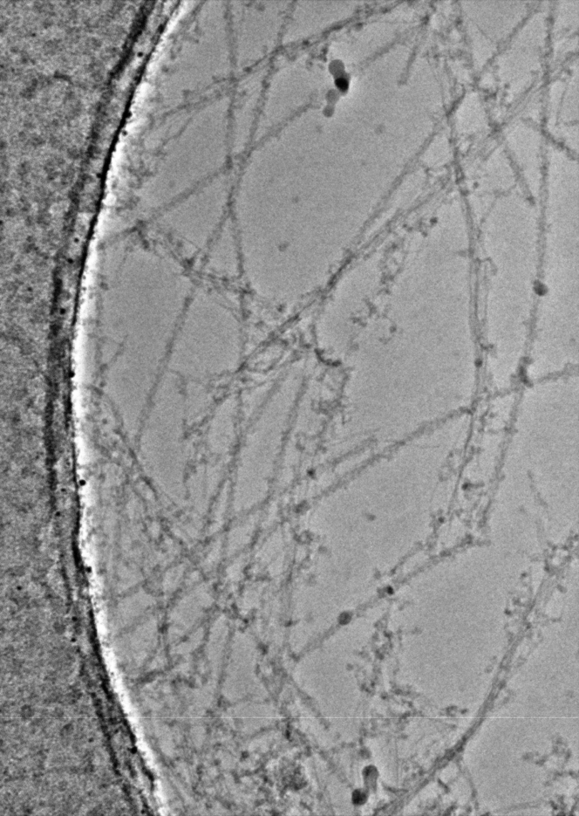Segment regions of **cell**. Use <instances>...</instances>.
<instances>
[{
	"label": "cell",
	"mask_w": 579,
	"mask_h": 816,
	"mask_svg": "<svg viewBox=\"0 0 579 816\" xmlns=\"http://www.w3.org/2000/svg\"><path fill=\"white\" fill-rule=\"evenodd\" d=\"M231 197L226 189H198L185 198L180 236L194 256L206 252L228 221Z\"/></svg>",
	"instance_id": "6da1fadb"
},
{
	"label": "cell",
	"mask_w": 579,
	"mask_h": 816,
	"mask_svg": "<svg viewBox=\"0 0 579 816\" xmlns=\"http://www.w3.org/2000/svg\"><path fill=\"white\" fill-rule=\"evenodd\" d=\"M203 268L209 276L219 279L242 277L241 246L230 217L206 251Z\"/></svg>",
	"instance_id": "7a4b0ae2"
},
{
	"label": "cell",
	"mask_w": 579,
	"mask_h": 816,
	"mask_svg": "<svg viewBox=\"0 0 579 816\" xmlns=\"http://www.w3.org/2000/svg\"><path fill=\"white\" fill-rule=\"evenodd\" d=\"M255 520L253 516H251L231 530L229 533L228 544V555L235 554L250 543L252 536H253Z\"/></svg>",
	"instance_id": "3957f363"
},
{
	"label": "cell",
	"mask_w": 579,
	"mask_h": 816,
	"mask_svg": "<svg viewBox=\"0 0 579 816\" xmlns=\"http://www.w3.org/2000/svg\"><path fill=\"white\" fill-rule=\"evenodd\" d=\"M221 554L222 541L221 540H218L213 544L212 548H210V550L206 554V558H204L202 562L203 568L210 570V569H213L214 567H216V565L219 563L221 558Z\"/></svg>",
	"instance_id": "277c9868"
},
{
	"label": "cell",
	"mask_w": 579,
	"mask_h": 816,
	"mask_svg": "<svg viewBox=\"0 0 579 816\" xmlns=\"http://www.w3.org/2000/svg\"><path fill=\"white\" fill-rule=\"evenodd\" d=\"M243 560H238L237 564H233L231 566L228 571V578L230 580L234 581L240 578L242 575L241 570L243 569Z\"/></svg>",
	"instance_id": "5b68a950"
}]
</instances>
